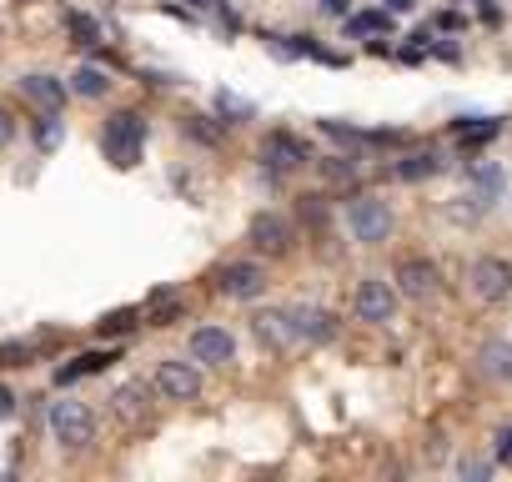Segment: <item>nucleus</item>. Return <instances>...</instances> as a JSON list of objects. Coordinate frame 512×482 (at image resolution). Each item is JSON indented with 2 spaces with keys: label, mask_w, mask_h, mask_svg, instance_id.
Listing matches in <instances>:
<instances>
[{
  "label": "nucleus",
  "mask_w": 512,
  "mask_h": 482,
  "mask_svg": "<svg viewBox=\"0 0 512 482\" xmlns=\"http://www.w3.org/2000/svg\"><path fill=\"white\" fill-rule=\"evenodd\" d=\"M141 146H146V121H141V111H116V116L106 121V131H101L106 161H111L116 171H131V166L141 161Z\"/></svg>",
  "instance_id": "f257e3e1"
},
{
  "label": "nucleus",
  "mask_w": 512,
  "mask_h": 482,
  "mask_svg": "<svg viewBox=\"0 0 512 482\" xmlns=\"http://www.w3.org/2000/svg\"><path fill=\"white\" fill-rule=\"evenodd\" d=\"M51 432H56V442H61L66 452H81V447H91V437H96V417H91L86 402L61 397V402H51Z\"/></svg>",
  "instance_id": "f03ea898"
},
{
  "label": "nucleus",
  "mask_w": 512,
  "mask_h": 482,
  "mask_svg": "<svg viewBox=\"0 0 512 482\" xmlns=\"http://www.w3.org/2000/svg\"><path fill=\"white\" fill-rule=\"evenodd\" d=\"M246 241H251L262 257H287L292 241H297V226H292L282 211H256L251 226H246Z\"/></svg>",
  "instance_id": "7ed1b4c3"
},
{
  "label": "nucleus",
  "mask_w": 512,
  "mask_h": 482,
  "mask_svg": "<svg viewBox=\"0 0 512 482\" xmlns=\"http://www.w3.org/2000/svg\"><path fill=\"white\" fill-rule=\"evenodd\" d=\"M347 226H352V236H357V241L377 247V241H387V236H392V206H387L382 196H357V201L347 206Z\"/></svg>",
  "instance_id": "20e7f679"
},
{
  "label": "nucleus",
  "mask_w": 512,
  "mask_h": 482,
  "mask_svg": "<svg viewBox=\"0 0 512 482\" xmlns=\"http://www.w3.org/2000/svg\"><path fill=\"white\" fill-rule=\"evenodd\" d=\"M166 402H196L201 397V362L191 357V362H181V357H166L161 367H156V382H151Z\"/></svg>",
  "instance_id": "39448f33"
},
{
  "label": "nucleus",
  "mask_w": 512,
  "mask_h": 482,
  "mask_svg": "<svg viewBox=\"0 0 512 482\" xmlns=\"http://www.w3.org/2000/svg\"><path fill=\"white\" fill-rule=\"evenodd\" d=\"M216 292L221 297H236V302H251L267 292V267L262 262H226L216 272Z\"/></svg>",
  "instance_id": "423d86ee"
},
{
  "label": "nucleus",
  "mask_w": 512,
  "mask_h": 482,
  "mask_svg": "<svg viewBox=\"0 0 512 482\" xmlns=\"http://www.w3.org/2000/svg\"><path fill=\"white\" fill-rule=\"evenodd\" d=\"M467 287H472L477 302H502V297L512 292V267H507L502 257H477V262L467 267Z\"/></svg>",
  "instance_id": "0eeeda50"
},
{
  "label": "nucleus",
  "mask_w": 512,
  "mask_h": 482,
  "mask_svg": "<svg viewBox=\"0 0 512 482\" xmlns=\"http://www.w3.org/2000/svg\"><path fill=\"white\" fill-rule=\"evenodd\" d=\"M442 292V272L427 262V257H407V262H397V297H407V302H427V297H437Z\"/></svg>",
  "instance_id": "6e6552de"
},
{
  "label": "nucleus",
  "mask_w": 512,
  "mask_h": 482,
  "mask_svg": "<svg viewBox=\"0 0 512 482\" xmlns=\"http://www.w3.org/2000/svg\"><path fill=\"white\" fill-rule=\"evenodd\" d=\"M262 161H267V171H297V166H307L312 161V151H307V141L302 136H292V131H272L267 141H262Z\"/></svg>",
  "instance_id": "1a4fd4ad"
},
{
  "label": "nucleus",
  "mask_w": 512,
  "mask_h": 482,
  "mask_svg": "<svg viewBox=\"0 0 512 482\" xmlns=\"http://www.w3.org/2000/svg\"><path fill=\"white\" fill-rule=\"evenodd\" d=\"M111 412H116V422L121 427H146L151 422V387L146 382H121L116 392H111Z\"/></svg>",
  "instance_id": "9d476101"
},
{
  "label": "nucleus",
  "mask_w": 512,
  "mask_h": 482,
  "mask_svg": "<svg viewBox=\"0 0 512 482\" xmlns=\"http://www.w3.org/2000/svg\"><path fill=\"white\" fill-rule=\"evenodd\" d=\"M357 317L362 322H392V312H397V287H387L382 277H367L362 287H357Z\"/></svg>",
  "instance_id": "9b49d317"
},
{
  "label": "nucleus",
  "mask_w": 512,
  "mask_h": 482,
  "mask_svg": "<svg viewBox=\"0 0 512 482\" xmlns=\"http://www.w3.org/2000/svg\"><path fill=\"white\" fill-rule=\"evenodd\" d=\"M191 357H196L201 367H226V362L236 357V337H231L226 327H196V332H191Z\"/></svg>",
  "instance_id": "f8f14e48"
},
{
  "label": "nucleus",
  "mask_w": 512,
  "mask_h": 482,
  "mask_svg": "<svg viewBox=\"0 0 512 482\" xmlns=\"http://www.w3.org/2000/svg\"><path fill=\"white\" fill-rule=\"evenodd\" d=\"M251 332L262 337L272 352H287L292 342H302V337H297V322H292V312H277V307L256 312V317H251Z\"/></svg>",
  "instance_id": "ddd939ff"
},
{
  "label": "nucleus",
  "mask_w": 512,
  "mask_h": 482,
  "mask_svg": "<svg viewBox=\"0 0 512 482\" xmlns=\"http://www.w3.org/2000/svg\"><path fill=\"white\" fill-rule=\"evenodd\" d=\"M21 96H26L36 111L61 116V106H66V81H56V76H21Z\"/></svg>",
  "instance_id": "4468645a"
},
{
  "label": "nucleus",
  "mask_w": 512,
  "mask_h": 482,
  "mask_svg": "<svg viewBox=\"0 0 512 482\" xmlns=\"http://www.w3.org/2000/svg\"><path fill=\"white\" fill-rule=\"evenodd\" d=\"M292 322H297V337L302 342H332L337 337V317L327 307H292Z\"/></svg>",
  "instance_id": "2eb2a0df"
},
{
  "label": "nucleus",
  "mask_w": 512,
  "mask_h": 482,
  "mask_svg": "<svg viewBox=\"0 0 512 482\" xmlns=\"http://www.w3.org/2000/svg\"><path fill=\"white\" fill-rule=\"evenodd\" d=\"M116 362H121L116 347H106V352H81L76 362H66V367L56 372V387H71V382H81V377H96V372H106V367H116Z\"/></svg>",
  "instance_id": "dca6fc26"
},
{
  "label": "nucleus",
  "mask_w": 512,
  "mask_h": 482,
  "mask_svg": "<svg viewBox=\"0 0 512 482\" xmlns=\"http://www.w3.org/2000/svg\"><path fill=\"white\" fill-rule=\"evenodd\" d=\"M141 312H146V322H151V327H171V322L186 312V297H181L176 287H156V292L146 297V307H141Z\"/></svg>",
  "instance_id": "f3484780"
},
{
  "label": "nucleus",
  "mask_w": 512,
  "mask_h": 482,
  "mask_svg": "<svg viewBox=\"0 0 512 482\" xmlns=\"http://www.w3.org/2000/svg\"><path fill=\"white\" fill-rule=\"evenodd\" d=\"M477 372L492 377V382H512V347H507L502 337L482 342V347H477Z\"/></svg>",
  "instance_id": "a211bd4d"
},
{
  "label": "nucleus",
  "mask_w": 512,
  "mask_h": 482,
  "mask_svg": "<svg viewBox=\"0 0 512 482\" xmlns=\"http://www.w3.org/2000/svg\"><path fill=\"white\" fill-rule=\"evenodd\" d=\"M442 166H447V161H442V151H432V146H427V151L402 156V161L392 166V176H397V181H427V176H437Z\"/></svg>",
  "instance_id": "6ab92c4d"
},
{
  "label": "nucleus",
  "mask_w": 512,
  "mask_h": 482,
  "mask_svg": "<svg viewBox=\"0 0 512 482\" xmlns=\"http://www.w3.org/2000/svg\"><path fill=\"white\" fill-rule=\"evenodd\" d=\"M387 31H392V11H357V16H347V36H352V41L387 36Z\"/></svg>",
  "instance_id": "aec40b11"
},
{
  "label": "nucleus",
  "mask_w": 512,
  "mask_h": 482,
  "mask_svg": "<svg viewBox=\"0 0 512 482\" xmlns=\"http://www.w3.org/2000/svg\"><path fill=\"white\" fill-rule=\"evenodd\" d=\"M497 131H502V121H457V126H452V136H457V146H462V151L487 146Z\"/></svg>",
  "instance_id": "412c9836"
},
{
  "label": "nucleus",
  "mask_w": 512,
  "mask_h": 482,
  "mask_svg": "<svg viewBox=\"0 0 512 482\" xmlns=\"http://www.w3.org/2000/svg\"><path fill=\"white\" fill-rule=\"evenodd\" d=\"M71 91H76V96H86V101H96V96H106V91H111V76H106L101 66H81V71L71 76Z\"/></svg>",
  "instance_id": "4be33fe9"
},
{
  "label": "nucleus",
  "mask_w": 512,
  "mask_h": 482,
  "mask_svg": "<svg viewBox=\"0 0 512 482\" xmlns=\"http://www.w3.org/2000/svg\"><path fill=\"white\" fill-rule=\"evenodd\" d=\"M141 317H146L141 307H121V312H106V317L96 322V332H101V337H126L131 327H141Z\"/></svg>",
  "instance_id": "5701e85b"
},
{
  "label": "nucleus",
  "mask_w": 512,
  "mask_h": 482,
  "mask_svg": "<svg viewBox=\"0 0 512 482\" xmlns=\"http://www.w3.org/2000/svg\"><path fill=\"white\" fill-rule=\"evenodd\" d=\"M66 26H71L76 46H96V41H101V26H96L86 11H66Z\"/></svg>",
  "instance_id": "b1692460"
},
{
  "label": "nucleus",
  "mask_w": 512,
  "mask_h": 482,
  "mask_svg": "<svg viewBox=\"0 0 512 482\" xmlns=\"http://www.w3.org/2000/svg\"><path fill=\"white\" fill-rule=\"evenodd\" d=\"M322 176H327L332 186H352V181H357V161H352V156H327V161H322Z\"/></svg>",
  "instance_id": "393cba45"
},
{
  "label": "nucleus",
  "mask_w": 512,
  "mask_h": 482,
  "mask_svg": "<svg viewBox=\"0 0 512 482\" xmlns=\"http://www.w3.org/2000/svg\"><path fill=\"white\" fill-rule=\"evenodd\" d=\"M31 342H0V367H26L31 362Z\"/></svg>",
  "instance_id": "a878e982"
},
{
  "label": "nucleus",
  "mask_w": 512,
  "mask_h": 482,
  "mask_svg": "<svg viewBox=\"0 0 512 482\" xmlns=\"http://www.w3.org/2000/svg\"><path fill=\"white\" fill-rule=\"evenodd\" d=\"M216 111H221L226 121H246V116H251V106H246L241 96H231V91H221V96H216Z\"/></svg>",
  "instance_id": "bb28decb"
},
{
  "label": "nucleus",
  "mask_w": 512,
  "mask_h": 482,
  "mask_svg": "<svg viewBox=\"0 0 512 482\" xmlns=\"http://www.w3.org/2000/svg\"><path fill=\"white\" fill-rule=\"evenodd\" d=\"M36 136H41V146H56V141H61V121L41 111V126H36Z\"/></svg>",
  "instance_id": "cd10ccee"
},
{
  "label": "nucleus",
  "mask_w": 512,
  "mask_h": 482,
  "mask_svg": "<svg viewBox=\"0 0 512 482\" xmlns=\"http://www.w3.org/2000/svg\"><path fill=\"white\" fill-rule=\"evenodd\" d=\"M492 452H497V462H512V427H497V437H492Z\"/></svg>",
  "instance_id": "c85d7f7f"
},
{
  "label": "nucleus",
  "mask_w": 512,
  "mask_h": 482,
  "mask_svg": "<svg viewBox=\"0 0 512 482\" xmlns=\"http://www.w3.org/2000/svg\"><path fill=\"white\" fill-rule=\"evenodd\" d=\"M462 477H492V457H467L462 462Z\"/></svg>",
  "instance_id": "c756f323"
},
{
  "label": "nucleus",
  "mask_w": 512,
  "mask_h": 482,
  "mask_svg": "<svg viewBox=\"0 0 512 482\" xmlns=\"http://www.w3.org/2000/svg\"><path fill=\"white\" fill-rule=\"evenodd\" d=\"M11 417H16V392L0 382V422H11Z\"/></svg>",
  "instance_id": "7c9ffc66"
},
{
  "label": "nucleus",
  "mask_w": 512,
  "mask_h": 482,
  "mask_svg": "<svg viewBox=\"0 0 512 482\" xmlns=\"http://www.w3.org/2000/svg\"><path fill=\"white\" fill-rule=\"evenodd\" d=\"M11 141H16V116L0 106V146H11Z\"/></svg>",
  "instance_id": "2f4dec72"
},
{
  "label": "nucleus",
  "mask_w": 512,
  "mask_h": 482,
  "mask_svg": "<svg viewBox=\"0 0 512 482\" xmlns=\"http://www.w3.org/2000/svg\"><path fill=\"white\" fill-rule=\"evenodd\" d=\"M302 216H312V221H322V196H302Z\"/></svg>",
  "instance_id": "473e14b6"
},
{
  "label": "nucleus",
  "mask_w": 512,
  "mask_h": 482,
  "mask_svg": "<svg viewBox=\"0 0 512 482\" xmlns=\"http://www.w3.org/2000/svg\"><path fill=\"white\" fill-rule=\"evenodd\" d=\"M437 26H442V31H462V16H457V11H442Z\"/></svg>",
  "instance_id": "72a5a7b5"
},
{
  "label": "nucleus",
  "mask_w": 512,
  "mask_h": 482,
  "mask_svg": "<svg viewBox=\"0 0 512 482\" xmlns=\"http://www.w3.org/2000/svg\"><path fill=\"white\" fill-rule=\"evenodd\" d=\"M412 6H417V0H387V11H392V16H407Z\"/></svg>",
  "instance_id": "f704fd0d"
},
{
  "label": "nucleus",
  "mask_w": 512,
  "mask_h": 482,
  "mask_svg": "<svg viewBox=\"0 0 512 482\" xmlns=\"http://www.w3.org/2000/svg\"><path fill=\"white\" fill-rule=\"evenodd\" d=\"M322 11L327 16H347V0H322Z\"/></svg>",
  "instance_id": "c9c22d12"
},
{
  "label": "nucleus",
  "mask_w": 512,
  "mask_h": 482,
  "mask_svg": "<svg viewBox=\"0 0 512 482\" xmlns=\"http://www.w3.org/2000/svg\"><path fill=\"white\" fill-rule=\"evenodd\" d=\"M191 6H211V0H191Z\"/></svg>",
  "instance_id": "e433bc0d"
},
{
  "label": "nucleus",
  "mask_w": 512,
  "mask_h": 482,
  "mask_svg": "<svg viewBox=\"0 0 512 482\" xmlns=\"http://www.w3.org/2000/svg\"><path fill=\"white\" fill-rule=\"evenodd\" d=\"M477 6H487V0H477Z\"/></svg>",
  "instance_id": "4c0bfd02"
}]
</instances>
